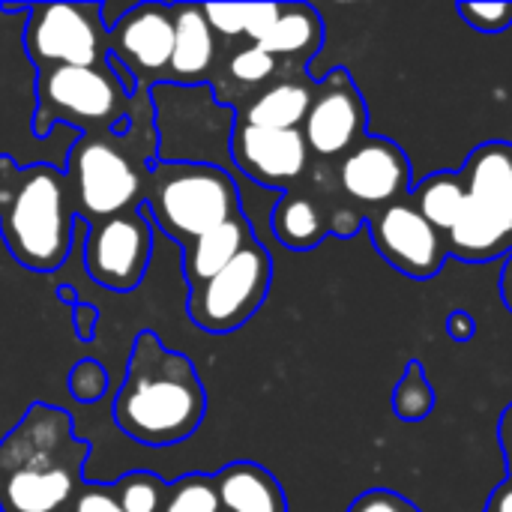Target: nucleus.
<instances>
[{"instance_id": "f257e3e1", "label": "nucleus", "mask_w": 512, "mask_h": 512, "mask_svg": "<svg viewBox=\"0 0 512 512\" xmlns=\"http://www.w3.org/2000/svg\"><path fill=\"white\" fill-rule=\"evenodd\" d=\"M90 444L75 420L48 402H33L0 441V512H69L81 495Z\"/></svg>"}, {"instance_id": "f03ea898", "label": "nucleus", "mask_w": 512, "mask_h": 512, "mask_svg": "<svg viewBox=\"0 0 512 512\" xmlns=\"http://www.w3.org/2000/svg\"><path fill=\"white\" fill-rule=\"evenodd\" d=\"M207 393L195 363L159 342L156 333L135 336L126 381L114 396V426L144 447H174L198 432Z\"/></svg>"}, {"instance_id": "7ed1b4c3", "label": "nucleus", "mask_w": 512, "mask_h": 512, "mask_svg": "<svg viewBox=\"0 0 512 512\" xmlns=\"http://www.w3.org/2000/svg\"><path fill=\"white\" fill-rule=\"evenodd\" d=\"M75 222L60 168L0 156V237L15 264L33 273L60 270L72 252Z\"/></svg>"}, {"instance_id": "20e7f679", "label": "nucleus", "mask_w": 512, "mask_h": 512, "mask_svg": "<svg viewBox=\"0 0 512 512\" xmlns=\"http://www.w3.org/2000/svg\"><path fill=\"white\" fill-rule=\"evenodd\" d=\"M144 117H132L123 135L117 132H87L66 156V186L72 198L75 219L99 222L132 210L141 204L147 171L153 168V153L144 144Z\"/></svg>"}, {"instance_id": "39448f33", "label": "nucleus", "mask_w": 512, "mask_h": 512, "mask_svg": "<svg viewBox=\"0 0 512 512\" xmlns=\"http://www.w3.org/2000/svg\"><path fill=\"white\" fill-rule=\"evenodd\" d=\"M141 207L147 219L183 249L207 231L243 216L234 177L213 162L195 159H156L144 180Z\"/></svg>"}, {"instance_id": "423d86ee", "label": "nucleus", "mask_w": 512, "mask_h": 512, "mask_svg": "<svg viewBox=\"0 0 512 512\" xmlns=\"http://www.w3.org/2000/svg\"><path fill=\"white\" fill-rule=\"evenodd\" d=\"M465 213L447 234V252L483 264L512 252V144H480L465 168Z\"/></svg>"}, {"instance_id": "0eeeda50", "label": "nucleus", "mask_w": 512, "mask_h": 512, "mask_svg": "<svg viewBox=\"0 0 512 512\" xmlns=\"http://www.w3.org/2000/svg\"><path fill=\"white\" fill-rule=\"evenodd\" d=\"M132 96L123 90L111 66H51L36 75L33 135L45 138L54 126L66 123L87 132L123 135L132 120Z\"/></svg>"}, {"instance_id": "6e6552de", "label": "nucleus", "mask_w": 512, "mask_h": 512, "mask_svg": "<svg viewBox=\"0 0 512 512\" xmlns=\"http://www.w3.org/2000/svg\"><path fill=\"white\" fill-rule=\"evenodd\" d=\"M24 51L36 69L108 66L102 3H33L24 24Z\"/></svg>"}, {"instance_id": "1a4fd4ad", "label": "nucleus", "mask_w": 512, "mask_h": 512, "mask_svg": "<svg viewBox=\"0 0 512 512\" xmlns=\"http://www.w3.org/2000/svg\"><path fill=\"white\" fill-rule=\"evenodd\" d=\"M273 279L270 252L252 240L225 270L189 288L186 315L204 333H231L243 327L267 300Z\"/></svg>"}, {"instance_id": "9d476101", "label": "nucleus", "mask_w": 512, "mask_h": 512, "mask_svg": "<svg viewBox=\"0 0 512 512\" xmlns=\"http://www.w3.org/2000/svg\"><path fill=\"white\" fill-rule=\"evenodd\" d=\"M150 255H153V225L141 204L87 225L84 267L87 276L105 291L114 294L135 291L147 276Z\"/></svg>"}, {"instance_id": "9b49d317", "label": "nucleus", "mask_w": 512, "mask_h": 512, "mask_svg": "<svg viewBox=\"0 0 512 512\" xmlns=\"http://www.w3.org/2000/svg\"><path fill=\"white\" fill-rule=\"evenodd\" d=\"M174 48V21L171 6L165 3H135L120 21L108 30V57L120 60L138 90L135 96H147L156 84L165 81Z\"/></svg>"}, {"instance_id": "f8f14e48", "label": "nucleus", "mask_w": 512, "mask_h": 512, "mask_svg": "<svg viewBox=\"0 0 512 512\" xmlns=\"http://www.w3.org/2000/svg\"><path fill=\"white\" fill-rule=\"evenodd\" d=\"M372 240L384 261L411 276V279H432L447 258V237L435 231L411 201H396L381 207L372 219Z\"/></svg>"}, {"instance_id": "ddd939ff", "label": "nucleus", "mask_w": 512, "mask_h": 512, "mask_svg": "<svg viewBox=\"0 0 512 512\" xmlns=\"http://www.w3.org/2000/svg\"><path fill=\"white\" fill-rule=\"evenodd\" d=\"M366 129V102L345 69H333L312 93L309 114L303 120V138L309 153L342 156Z\"/></svg>"}, {"instance_id": "4468645a", "label": "nucleus", "mask_w": 512, "mask_h": 512, "mask_svg": "<svg viewBox=\"0 0 512 512\" xmlns=\"http://www.w3.org/2000/svg\"><path fill=\"white\" fill-rule=\"evenodd\" d=\"M234 165L261 186L288 189L309 168V147L300 129H264L237 120L231 129Z\"/></svg>"}, {"instance_id": "2eb2a0df", "label": "nucleus", "mask_w": 512, "mask_h": 512, "mask_svg": "<svg viewBox=\"0 0 512 512\" xmlns=\"http://www.w3.org/2000/svg\"><path fill=\"white\" fill-rule=\"evenodd\" d=\"M411 180V162L405 150L387 138H360L339 165V183L348 198L387 207L405 198Z\"/></svg>"}, {"instance_id": "dca6fc26", "label": "nucleus", "mask_w": 512, "mask_h": 512, "mask_svg": "<svg viewBox=\"0 0 512 512\" xmlns=\"http://www.w3.org/2000/svg\"><path fill=\"white\" fill-rule=\"evenodd\" d=\"M174 48L171 63L162 84L171 87H204L216 72V33L207 24L204 6L198 3H174Z\"/></svg>"}, {"instance_id": "f3484780", "label": "nucleus", "mask_w": 512, "mask_h": 512, "mask_svg": "<svg viewBox=\"0 0 512 512\" xmlns=\"http://www.w3.org/2000/svg\"><path fill=\"white\" fill-rule=\"evenodd\" d=\"M213 483L222 512H288L279 480L255 462H231Z\"/></svg>"}, {"instance_id": "a211bd4d", "label": "nucleus", "mask_w": 512, "mask_h": 512, "mask_svg": "<svg viewBox=\"0 0 512 512\" xmlns=\"http://www.w3.org/2000/svg\"><path fill=\"white\" fill-rule=\"evenodd\" d=\"M252 240H255V234H252V225L246 216H237V219L207 231L204 237L192 240L183 249V276H186L189 288H198L201 282H207L210 276L225 270Z\"/></svg>"}, {"instance_id": "6ab92c4d", "label": "nucleus", "mask_w": 512, "mask_h": 512, "mask_svg": "<svg viewBox=\"0 0 512 512\" xmlns=\"http://www.w3.org/2000/svg\"><path fill=\"white\" fill-rule=\"evenodd\" d=\"M270 222L276 240L294 252L315 249L330 231V216L324 213V207L309 192H294V189H288L276 201Z\"/></svg>"}, {"instance_id": "aec40b11", "label": "nucleus", "mask_w": 512, "mask_h": 512, "mask_svg": "<svg viewBox=\"0 0 512 512\" xmlns=\"http://www.w3.org/2000/svg\"><path fill=\"white\" fill-rule=\"evenodd\" d=\"M312 93L315 90L309 84L276 81L249 99L240 120L252 126H264V129H300L309 114Z\"/></svg>"}, {"instance_id": "412c9836", "label": "nucleus", "mask_w": 512, "mask_h": 512, "mask_svg": "<svg viewBox=\"0 0 512 512\" xmlns=\"http://www.w3.org/2000/svg\"><path fill=\"white\" fill-rule=\"evenodd\" d=\"M324 42V24L318 12L306 3L279 6V18L273 30L258 42L267 54L279 57H312Z\"/></svg>"}, {"instance_id": "4be33fe9", "label": "nucleus", "mask_w": 512, "mask_h": 512, "mask_svg": "<svg viewBox=\"0 0 512 512\" xmlns=\"http://www.w3.org/2000/svg\"><path fill=\"white\" fill-rule=\"evenodd\" d=\"M411 204L441 234H450L465 213V180L462 174H432L414 192Z\"/></svg>"}, {"instance_id": "5701e85b", "label": "nucleus", "mask_w": 512, "mask_h": 512, "mask_svg": "<svg viewBox=\"0 0 512 512\" xmlns=\"http://www.w3.org/2000/svg\"><path fill=\"white\" fill-rule=\"evenodd\" d=\"M111 489L123 512H162L168 495V486L150 471H132L120 477Z\"/></svg>"}, {"instance_id": "b1692460", "label": "nucleus", "mask_w": 512, "mask_h": 512, "mask_svg": "<svg viewBox=\"0 0 512 512\" xmlns=\"http://www.w3.org/2000/svg\"><path fill=\"white\" fill-rule=\"evenodd\" d=\"M276 69H279V60L273 54H267L258 45H246L228 57V63L222 69V81H231L237 87H261L276 75ZM222 81H213L210 87H216Z\"/></svg>"}, {"instance_id": "393cba45", "label": "nucleus", "mask_w": 512, "mask_h": 512, "mask_svg": "<svg viewBox=\"0 0 512 512\" xmlns=\"http://www.w3.org/2000/svg\"><path fill=\"white\" fill-rule=\"evenodd\" d=\"M162 512H222L210 474H186L168 486Z\"/></svg>"}, {"instance_id": "a878e982", "label": "nucleus", "mask_w": 512, "mask_h": 512, "mask_svg": "<svg viewBox=\"0 0 512 512\" xmlns=\"http://www.w3.org/2000/svg\"><path fill=\"white\" fill-rule=\"evenodd\" d=\"M432 405H435V393L426 381V372L420 363H411L402 384L393 393V411L402 420H423L432 411Z\"/></svg>"}, {"instance_id": "bb28decb", "label": "nucleus", "mask_w": 512, "mask_h": 512, "mask_svg": "<svg viewBox=\"0 0 512 512\" xmlns=\"http://www.w3.org/2000/svg\"><path fill=\"white\" fill-rule=\"evenodd\" d=\"M66 387H69L75 402L93 405V402H99L108 393V372H105V366L99 360L87 357V360L72 366V372L66 378Z\"/></svg>"}, {"instance_id": "cd10ccee", "label": "nucleus", "mask_w": 512, "mask_h": 512, "mask_svg": "<svg viewBox=\"0 0 512 512\" xmlns=\"http://www.w3.org/2000/svg\"><path fill=\"white\" fill-rule=\"evenodd\" d=\"M207 24L213 27V33L222 36H243L249 15H252V3H207L204 6Z\"/></svg>"}, {"instance_id": "c85d7f7f", "label": "nucleus", "mask_w": 512, "mask_h": 512, "mask_svg": "<svg viewBox=\"0 0 512 512\" xmlns=\"http://www.w3.org/2000/svg\"><path fill=\"white\" fill-rule=\"evenodd\" d=\"M459 12L483 33H501L512 24V3H459Z\"/></svg>"}, {"instance_id": "c756f323", "label": "nucleus", "mask_w": 512, "mask_h": 512, "mask_svg": "<svg viewBox=\"0 0 512 512\" xmlns=\"http://www.w3.org/2000/svg\"><path fill=\"white\" fill-rule=\"evenodd\" d=\"M348 512H420L408 498L387 492V489H372L366 495H360Z\"/></svg>"}, {"instance_id": "7c9ffc66", "label": "nucleus", "mask_w": 512, "mask_h": 512, "mask_svg": "<svg viewBox=\"0 0 512 512\" xmlns=\"http://www.w3.org/2000/svg\"><path fill=\"white\" fill-rule=\"evenodd\" d=\"M69 512H123L111 486H84Z\"/></svg>"}, {"instance_id": "2f4dec72", "label": "nucleus", "mask_w": 512, "mask_h": 512, "mask_svg": "<svg viewBox=\"0 0 512 512\" xmlns=\"http://www.w3.org/2000/svg\"><path fill=\"white\" fill-rule=\"evenodd\" d=\"M279 6L282 3H252V15H249V24H246V39L249 45H258L276 24L279 18Z\"/></svg>"}, {"instance_id": "473e14b6", "label": "nucleus", "mask_w": 512, "mask_h": 512, "mask_svg": "<svg viewBox=\"0 0 512 512\" xmlns=\"http://www.w3.org/2000/svg\"><path fill=\"white\" fill-rule=\"evenodd\" d=\"M450 336L459 339V342L474 339V321H471L465 312H453V315H450Z\"/></svg>"}, {"instance_id": "72a5a7b5", "label": "nucleus", "mask_w": 512, "mask_h": 512, "mask_svg": "<svg viewBox=\"0 0 512 512\" xmlns=\"http://www.w3.org/2000/svg\"><path fill=\"white\" fill-rule=\"evenodd\" d=\"M486 512H512V480H507L489 501Z\"/></svg>"}, {"instance_id": "f704fd0d", "label": "nucleus", "mask_w": 512, "mask_h": 512, "mask_svg": "<svg viewBox=\"0 0 512 512\" xmlns=\"http://www.w3.org/2000/svg\"><path fill=\"white\" fill-rule=\"evenodd\" d=\"M99 321V315H96V309L93 306H81L78 312H75V324H78V333H81V339H90V333H93V324Z\"/></svg>"}, {"instance_id": "c9c22d12", "label": "nucleus", "mask_w": 512, "mask_h": 512, "mask_svg": "<svg viewBox=\"0 0 512 512\" xmlns=\"http://www.w3.org/2000/svg\"><path fill=\"white\" fill-rule=\"evenodd\" d=\"M501 297H504L507 309L512 312V252L510 258H507V264H504V273H501Z\"/></svg>"}, {"instance_id": "e433bc0d", "label": "nucleus", "mask_w": 512, "mask_h": 512, "mask_svg": "<svg viewBox=\"0 0 512 512\" xmlns=\"http://www.w3.org/2000/svg\"><path fill=\"white\" fill-rule=\"evenodd\" d=\"M501 441H504V450L512 456V405L507 408L504 420H501Z\"/></svg>"}, {"instance_id": "4c0bfd02", "label": "nucleus", "mask_w": 512, "mask_h": 512, "mask_svg": "<svg viewBox=\"0 0 512 512\" xmlns=\"http://www.w3.org/2000/svg\"><path fill=\"white\" fill-rule=\"evenodd\" d=\"M27 9L30 6H24V3H0V12H6V15H15V12L27 15Z\"/></svg>"}, {"instance_id": "58836bf2", "label": "nucleus", "mask_w": 512, "mask_h": 512, "mask_svg": "<svg viewBox=\"0 0 512 512\" xmlns=\"http://www.w3.org/2000/svg\"><path fill=\"white\" fill-rule=\"evenodd\" d=\"M510 471H512V456H510Z\"/></svg>"}]
</instances>
